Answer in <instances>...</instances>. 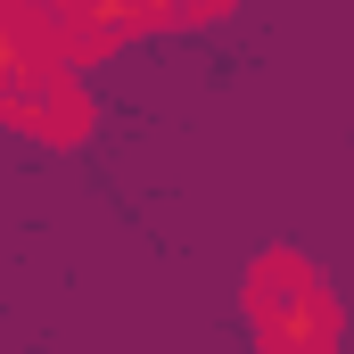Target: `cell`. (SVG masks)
I'll return each instance as SVG.
<instances>
[{
	"label": "cell",
	"instance_id": "cell-1",
	"mask_svg": "<svg viewBox=\"0 0 354 354\" xmlns=\"http://www.w3.org/2000/svg\"><path fill=\"white\" fill-rule=\"evenodd\" d=\"M248 313H256V330L272 346H288V354H330L338 346V305H330V288L313 280L305 256H264L248 272Z\"/></svg>",
	"mask_w": 354,
	"mask_h": 354
},
{
	"label": "cell",
	"instance_id": "cell-2",
	"mask_svg": "<svg viewBox=\"0 0 354 354\" xmlns=\"http://www.w3.org/2000/svg\"><path fill=\"white\" fill-rule=\"evenodd\" d=\"M0 124H25L41 140H91V91L66 58L58 66H8L0 75Z\"/></svg>",
	"mask_w": 354,
	"mask_h": 354
},
{
	"label": "cell",
	"instance_id": "cell-3",
	"mask_svg": "<svg viewBox=\"0 0 354 354\" xmlns=\"http://www.w3.org/2000/svg\"><path fill=\"white\" fill-rule=\"evenodd\" d=\"M231 0H140V17H149V33H181V25H214Z\"/></svg>",
	"mask_w": 354,
	"mask_h": 354
}]
</instances>
